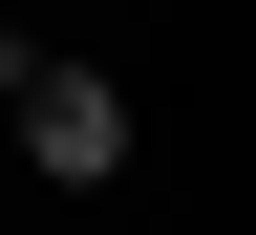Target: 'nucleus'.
I'll list each match as a JSON object with an SVG mask.
<instances>
[{
	"label": "nucleus",
	"mask_w": 256,
	"mask_h": 235,
	"mask_svg": "<svg viewBox=\"0 0 256 235\" xmlns=\"http://www.w3.org/2000/svg\"><path fill=\"white\" fill-rule=\"evenodd\" d=\"M0 128H22V171H64V192L128 171V86H107V64H43V43H22V64H0Z\"/></svg>",
	"instance_id": "nucleus-1"
}]
</instances>
